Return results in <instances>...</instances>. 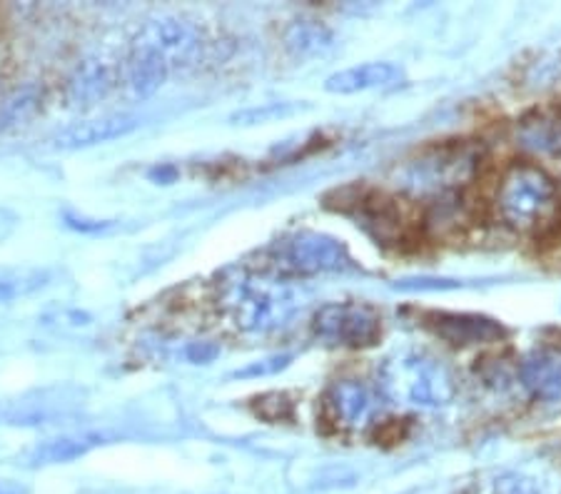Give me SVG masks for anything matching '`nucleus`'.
I'll use <instances>...</instances> for the list:
<instances>
[{
  "mask_svg": "<svg viewBox=\"0 0 561 494\" xmlns=\"http://www.w3.org/2000/svg\"><path fill=\"white\" fill-rule=\"evenodd\" d=\"M379 388L397 404L437 410L457 398V380L445 359L420 349L389 357L379 370Z\"/></svg>",
  "mask_w": 561,
  "mask_h": 494,
  "instance_id": "f257e3e1",
  "label": "nucleus"
},
{
  "mask_svg": "<svg viewBox=\"0 0 561 494\" xmlns=\"http://www.w3.org/2000/svg\"><path fill=\"white\" fill-rule=\"evenodd\" d=\"M220 305L242 332H273L285 328L300 308L297 292L283 280L234 275L225 280Z\"/></svg>",
  "mask_w": 561,
  "mask_h": 494,
  "instance_id": "f03ea898",
  "label": "nucleus"
},
{
  "mask_svg": "<svg viewBox=\"0 0 561 494\" xmlns=\"http://www.w3.org/2000/svg\"><path fill=\"white\" fill-rule=\"evenodd\" d=\"M496 210L510 228L519 232L551 228L559 218V187L554 177L527 160L512 163L500 180Z\"/></svg>",
  "mask_w": 561,
  "mask_h": 494,
  "instance_id": "7ed1b4c3",
  "label": "nucleus"
},
{
  "mask_svg": "<svg viewBox=\"0 0 561 494\" xmlns=\"http://www.w3.org/2000/svg\"><path fill=\"white\" fill-rule=\"evenodd\" d=\"M273 263L289 275H324L345 273L352 267V257L345 242L328 232L300 230L287 235L273 248Z\"/></svg>",
  "mask_w": 561,
  "mask_h": 494,
  "instance_id": "20e7f679",
  "label": "nucleus"
},
{
  "mask_svg": "<svg viewBox=\"0 0 561 494\" xmlns=\"http://www.w3.org/2000/svg\"><path fill=\"white\" fill-rule=\"evenodd\" d=\"M314 335L332 347L365 349L382 337V318L362 302H330L314 314Z\"/></svg>",
  "mask_w": 561,
  "mask_h": 494,
  "instance_id": "39448f33",
  "label": "nucleus"
},
{
  "mask_svg": "<svg viewBox=\"0 0 561 494\" xmlns=\"http://www.w3.org/2000/svg\"><path fill=\"white\" fill-rule=\"evenodd\" d=\"M133 45L158 53L168 62L170 70H173L175 66H190V62L201 58L205 38L195 23L185 21V18L168 15L145 23L138 35H135Z\"/></svg>",
  "mask_w": 561,
  "mask_h": 494,
  "instance_id": "423d86ee",
  "label": "nucleus"
},
{
  "mask_svg": "<svg viewBox=\"0 0 561 494\" xmlns=\"http://www.w3.org/2000/svg\"><path fill=\"white\" fill-rule=\"evenodd\" d=\"M424 328L434 332L439 340L455 345V347H469V345H490V343H502L506 337V330L502 322L494 318H486V314L477 312H445L434 310L424 312Z\"/></svg>",
  "mask_w": 561,
  "mask_h": 494,
  "instance_id": "0eeeda50",
  "label": "nucleus"
},
{
  "mask_svg": "<svg viewBox=\"0 0 561 494\" xmlns=\"http://www.w3.org/2000/svg\"><path fill=\"white\" fill-rule=\"evenodd\" d=\"M140 125V118L135 115H105V118L83 120L70 125V128L60 130L56 138L50 140V146L56 150H80V148H93L101 142H111L117 138H125Z\"/></svg>",
  "mask_w": 561,
  "mask_h": 494,
  "instance_id": "6e6552de",
  "label": "nucleus"
},
{
  "mask_svg": "<svg viewBox=\"0 0 561 494\" xmlns=\"http://www.w3.org/2000/svg\"><path fill=\"white\" fill-rule=\"evenodd\" d=\"M324 407L340 429H357L373 420L377 402L362 382L340 380L330 388Z\"/></svg>",
  "mask_w": 561,
  "mask_h": 494,
  "instance_id": "1a4fd4ad",
  "label": "nucleus"
},
{
  "mask_svg": "<svg viewBox=\"0 0 561 494\" xmlns=\"http://www.w3.org/2000/svg\"><path fill=\"white\" fill-rule=\"evenodd\" d=\"M519 380L537 400H561V349L537 347L519 363Z\"/></svg>",
  "mask_w": 561,
  "mask_h": 494,
  "instance_id": "9d476101",
  "label": "nucleus"
},
{
  "mask_svg": "<svg viewBox=\"0 0 561 494\" xmlns=\"http://www.w3.org/2000/svg\"><path fill=\"white\" fill-rule=\"evenodd\" d=\"M117 76L115 68L107 66L103 60H85L76 68V73L68 80L66 101L70 107L85 111L101 101H105L107 93L115 88Z\"/></svg>",
  "mask_w": 561,
  "mask_h": 494,
  "instance_id": "9b49d317",
  "label": "nucleus"
},
{
  "mask_svg": "<svg viewBox=\"0 0 561 494\" xmlns=\"http://www.w3.org/2000/svg\"><path fill=\"white\" fill-rule=\"evenodd\" d=\"M400 78H402V68L394 66V62H387V60L365 62V66H355L330 76L324 80V90L334 95H355V93H365V90L394 85Z\"/></svg>",
  "mask_w": 561,
  "mask_h": 494,
  "instance_id": "f8f14e48",
  "label": "nucleus"
},
{
  "mask_svg": "<svg viewBox=\"0 0 561 494\" xmlns=\"http://www.w3.org/2000/svg\"><path fill=\"white\" fill-rule=\"evenodd\" d=\"M168 76L170 66L158 56V53L133 45L130 56L125 60V85H128L133 97L145 101V97L156 95L158 90L165 85Z\"/></svg>",
  "mask_w": 561,
  "mask_h": 494,
  "instance_id": "ddd939ff",
  "label": "nucleus"
},
{
  "mask_svg": "<svg viewBox=\"0 0 561 494\" xmlns=\"http://www.w3.org/2000/svg\"><path fill=\"white\" fill-rule=\"evenodd\" d=\"M107 437L101 433H78V435H60L50 437L41 443L28 455L31 467H50V464H68L72 460H80L93 452V449L103 447Z\"/></svg>",
  "mask_w": 561,
  "mask_h": 494,
  "instance_id": "4468645a",
  "label": "nucleus"
},
{
  "mask_svg": "<svg viewBox=\"0 0 561 494\" xmlns=\"http://www.w3.org/2000/svg\"><path fill=\"white\" fill-rule=\"evenodd\" d=\"M283 38L285 48L300 60L328 56L334 48V33L320 21H293L285 28Z\"/></svg>",
  "mask_w": 561,
  "mask_h": 494,
  "instance_id": "2eb2a0df",
  "label": "nucleus"
},
{
  "mask_svg": "<svg viewBox=\"0 0 561 494\" xmlns=\"http://www.w3.org/2000/svg\"><path fill=\"white\" fill-rule=\"evenodd\" d=\"M519 142L541 156H561V118L551 113H531L519 125Z\"/></svg>",
  "mask_w": 561,
  "mask_h": 494,
  "instance_id": "dca6fc26",
  "label": "nucleus"
},
{
  "mask_svg": "<svg viewBox=\"0 0 561 494\" xmlns=\"http://www.w3.org/2000/svg\"><path fill=\"white\" fill-rule=\"evenodd\" d=\"M41 88L33 83L15 88L5 97H0V130H11L18 128V125L33 120L41 107Z\"/></svg>",
  "mask_w": 561,
  "mask_h": 494,
  "instance_id": "f3484780",
  "label": "nucleus"
},
{
  "mask_svg": "<svg viewBox=\"0 0 561 494\" xmlns=\"http://www.w3.org/2000/svg\"><path fill=\"white\" fill-rule=\"evenodd\" d=\"M255 415L270 422V425L293 422L295 420V402L287 392H267L255 400Z\"/></svg>",
  "mask_w": 561,
  "mask_h": 494,
  "instance_id": "a211bd4d",
  "label": "nucleus"
},
{
  "mask_svg": "<svg viewBox=\"0 0 561 494\" xmlns=\"http://www.w3.org/2000/svg\"><path fill=\"white\" fill-rule=\"evenodd\" d=\"M465 283L451 280V277H432V275H417V277H400L394 283V290L400 292H449L461 290Z\"/></svg>",
  "mask_w": 561,
  "mask_h": 494,
  "instance_id": "6ab92c4d",
  "label": "nucleus"
},
{
  "mask_svg": "<svg viewBox=\"0 0 561 494\" xmlns=\"http://www.w3.org/2000/svg\"><path fill=\"white\" fill-rule=\"evenodd\" d=\"M48 275L45 273H13L0 275V300H13L18 295H28L45 285Z\"/></svg>",
  "mask_w": 561,
  "mask_h": 494,
  "instance_id": "aec40b11",
  "label": "nucleus"
},
{
  "mask_svg": "<svg viewBox=\"0 0 561 494\" xmlns=\"http://www.w3.org/2000/svg\"><path fill=\"white\" fill-rule=\"evenodd\" d=\"M289 363H293V355H273V357L257 359V363L242 367V370H238L232 377H242V380H248V377L277 375V372H283L285 367H289Z\"/></svg>",
  "mask_w": 561,
  "mask_h": 494,
  "instance_id": "412c9836",
  "label": "nucleus"
},
{
  "mask_svg": "<svg viewBox=\"0 0 561 494\" xmlns=\"http://www.w3.org/2000/svg\"><path fill=\"white\" fill-rule=\"evenodd\" d=\"M295 111H300V107L289 105V103H273V105L255 107V111H245V113L234 115V120H242V125H255V123H267V120H275V118H285V115H293Z\"/></svg>",
  "mask_w": 561,
  "mask_h": 494,
  "instance_id": "4be33fe9",
  "label": "nucleus"
},
{
  "mask_svg": "<svg viewBox=\"0 0 561 494\" xmlns=\"http://www.w3.org/2000/svg\"><path fill=\"white\" fill-rule=\"evenodd\" d=\"M494 494H541V492H539V484L534 480L522 478V474H510V478L496 480Z\"/></svg>",
  "mask_w": 561,
  "mask_h": 494,
  "instance_id": "5701e85b",
  "label": "nucleus"
},
{
  "mask_svg": "<svg viewBox=\"0 0 561 494\" xmlns=\"http://www.w3.org/2000/svg\"><path fill=\"white\" fill-rule=\"evenodd\" d=\"M217 355H220V347L213 345V343H195V345L187 347L190 363H197V365L213 363Z\"/></svg>",
  "mask_w": 561,
  "mask_h": 494,
  "instance_id": "b1692460",
  "label": "nucleus"
},
{
  "mask_svg": "<svg viewBox=\"0 0 561 494\" xmlns=\"http://www.w3.org/2000/svg\"><path fill=\"white\" fill-rule=\"evenodd\" d=\"M0 494H31V490L21 482L13 480H0Z\"/></svg>",
  "mask_w": 561,
  "mask_h": 494,
  "instance_id": "393cba45",
  "label": "nucleus"
},
{
  "mask_svg": "<svg viewBox=\"0 0 561 494\" xmlns=\"http://www.w3.org/2000/svg\"><path fill=\"white\" fill-rule=\"evenodd\" d=\"M66 220H68L70 228H76V230H105L107 225H111V222H93V225H90V220H76V218H70V215Z\"/></svg>",
  "mask_w": 561,
  "mask_h": 494,
  "instance_id": "a878e982",
  "label": "nucleus"
}]
</instances>
